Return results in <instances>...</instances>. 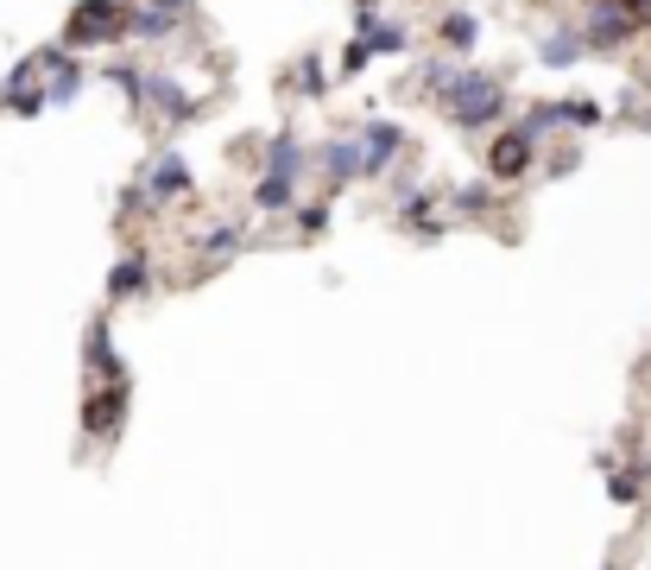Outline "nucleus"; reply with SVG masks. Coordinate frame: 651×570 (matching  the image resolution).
I'll use <instances>...</instances> for the list:
<instances>
[{
    "label": "nucleus",
    "mask_w": 651,
    "mask_h": 570,
    "mask_svg": "<svg viewBox=\"0 0 651 570\" xmlns=\"http://www.w3.org/2000/svg\"><path fill=\"white\" fill-rule=\"evenodd\" d=\"M620 7H646V0H620Z\"/></svg>",
    "instance_id": "obj_8"
},
{
    "label": "nucleus",
    "mask_w": 651,
    "mask_h": 570,
    "mask_svg": "<svg viewBox=\"0 0 651 570\" xmlns=\"http://www.w3.org/2000/svg\"><path fill=\"white\" fill-rule=\"evenodd\" d=\"M114 418H121V399H108V393H101V399H89V431H96V438H108V431H114Z\"/></svg>",
    "instance_id": "obj_6"
},
{
    "label": "nucleus",
    "mask_w": 651,
    "mask_h": 570,
    "mask_svg": "<svg viewBox=\"0 0 651 570\" xmlns=\"http://www.w3.org/2000/svg\"><path fill=\"white\" fill-rule=\"evenodd\" d=\"M177 190H184V165H177V158H158V165H152V197L165 204Z\"/></svg>",
    "instance_id": "obj_4"
},
{
    "label": "nucleus",
    "mask_w": 651,
    "mask_h": 570,
    "mask_svg": "<svg viewBox=\"0 0 651 570\" xmlns=\"http://www.w3.org/2000/svg\"><path fill=\"white\" fill-rule=\"evenodd\" d=\"M140 285H146V260L133 254V260H121V266H114L108 292H114V298H126V292H140Z\"/></svg>",
    "instance_id": "obj_5"
},
{
    "label": "nucleus",
    "mask_w": 651,
    "mask_h": 570,
    "mask_svg": "<svg viewBox=\"0 0 651 570\" xmlns=\"http://www.w3.org/2000/svg\"><path fill=\"white\" fill-rule=\"evenodd\" d=\"M531 165V133L519 128V133H506L500 146H494V178H519Z\"/></svg>",
    "instance_id": "obj_2"
},
{
    "label": "nucleus",
    "mask_w": 651,
    "mask_h": 570,
    "mask_svg": "<svg viewBox=\"0 0 651 570\" xmlns=\"http://www.w3.org/2000/svg\"><path fill=\"white\" fill-rule=\"evenodd\" d=\"M632 32V20H627V7H620V0H602V7H595V13H588V45H620V39H627Z\"/></svg>",
    "instance_id": "obj_1"
},
{
    "label": "nucleus",
    "mask_w": 651,
    "mask_h": 570,
    "mask_svg": "<svg viewBox=\"0 0 651 570\" xmlns=\"http://www.w3.org/2000/svg\"><path fill=\"white\" fill-rule=\"evenodd\" d=\"M475 13H450V26H443V39H450L455 52H462V45H475Z\"/></svg>",
    "instance_id": "obj_7"
},
{
    "label": "nucleus",
    "mask_w": 651,
    "mask_h": 570,
    "mask_svg": "<svg viewBox=\"0 0 651 570\" xmlns=\"http://www.w3.org/2000/svg\"><path fill=\"white\" fill-rule=\"evenodd\" d=\"M582 52H588V32H576V26H556L551 39H544V64H551V70H563V64H576Z\"/></svg>",
    "instance_id": "obj_3"
}]
</instances>
